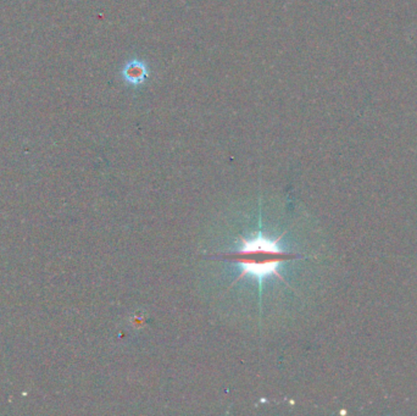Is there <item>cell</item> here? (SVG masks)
<instances>
[{
    "instance_id": "obj_2",
    "label": "cell",
    "mask_w": 417,
    "mask_h": 416,
    "mask_svg": "<svg viewBox=\"0 0 417 416\" xmlns=\"http://www.w3.org/2000/svg\"><path fill=\"white\" fill-rule=\"evenodd\" d=\"M130 75H128V78L132 81H139L143 78V75H144V70L142 69L141 66L138 65V67H135V66L132 65L131 69L127 71Z\"/></svg>"
},
{
    "instance_id": "obj_1",
    "label": "cell",
    "mask_w": 417,
    "mask_h": 416,
    "mask_svg": "<svg viewBox=\"0 0 417 416\" xmlns=\"http://www.w3.org/2000/svg\"><path fill=\"white\" fill-rule=\"evenodd\" d=\"M241 242L243 247L241 251L222 256L227 261L238 263L243 266L239 278L243 276L250 275L259 281H262L267 276L276 275L282 280V276L278 274L280 265L282 263L291 260L298 256L289 251H283L276 241L265 238L262 235L253 240L243 238Z\"/></svg>"
}]
</instances>
